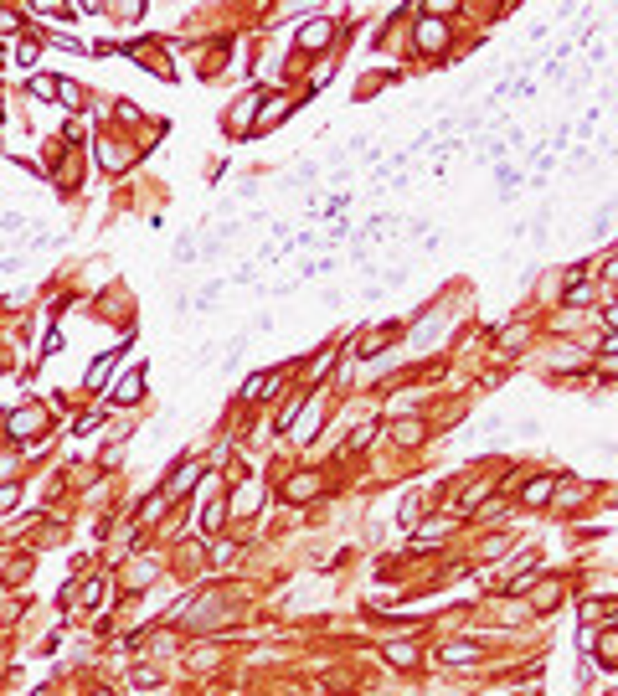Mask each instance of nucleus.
Segmentation results:
<instances>
[{
	"mask_svg": "<svg viewBox=\"0 0 618 696\" xmlns=\"http://www.w3.org/2000/svg\"><path fill=\"white\" fill-rule=\"evenodd\" d=\"M330 36H335V26H330V21H309V26H299V52H325V47H330Z\"/></svg>",
	"mask_w": 618,
	"mask_h": 696,
	"instance_id": "obj_1",
	"label": "nucleus"
},
{
	"mask_svg": "<svg viewBox=\"0 0 618 696\" xmlns=\"http://www.w3.org/2000/svg\"><path fill=\"white\" fill-rule=\"evenodd\" d=\"M114 366H119V351H103V356H93V366H88V377H83V387H88V392H98V387H109V377H114Z\"/></svg>",
	"mask_w": 618,
	"mask_h": 696,
	"instance_id": "obj_2",
	"label": "nucleus"
},
{
	"mask_svg": "<svg viewBox=\"0 0 618 696\" xmlns=\"http://www.w3.org/2000/svg\"><path fill=\"white\" fill-rule=\"evenodd\" d=\"M412 36H417V52H443V47H449V42H443L449 31H443V21H433V16L417 21V31H412Z\"/></svg>",
	"mask_w": 618,
	"mask_h": 696,
	"instance_id": "obj_3",
	"label": "nucleus"
},
{
	"mask_svg": "<svg viewBox=\"0 0 618 696\" xmlns=\"http://www.w3.org/2000/svg\"><path fill=\"white\" fill-rule=\"evenodd\" d=\"M309 495H320V475H294L284 485V501H294V506H304Z\"/></svg>",
	"mask_w": 618,
	"mask_h": 696,
	"instance_id": "obj_4",
	"label": "nucleus"
},
{
	"mask_svg": "<svg viewBox=\"0 0 618 696\" xmlns=\"http://www.w3.org/2000/svg\"><path fill=\"white\" fill-rule=\"evenodd\" d=\"M438 660H443V665H474V660H479V645H469V640H454V645L443 650Z\"/></svg>",
	"mask_w": 618,
	"mask_h": 696,
	"instance_id": "obj_5",
	"label": "nucleus"
},
{
	"mask_svg": "<svg viewBox=\"0 0 618 696\" xmlns=\"http://www.w3.org/2000/svg\"><path fill=\"white\" fill-rule=\"evenodd\" d=\"M294 109V98H273V103H263L258 109V129H273V124H284V114Z\"/></svg>",
	"mask_w": 618,
	"mask_h": 696,
	"instance_id": "obj_6",
	"label": "nucleus"
},
{
	"mask_svg": "<svg viewBox=\"0 0 618 696\" xmlns=\"http://www.w3.org/2000/svg\"><path fill=\"white\" fill-rule=\"evenodd\" d=\"M320 423H325V408H314V402H309V413L299 418V428H294V444H309L314 433H320Z\"/></svg>",
	"mask_w": 618,
	"mask_h": 696,
	"instance_id": "obj_7",
	"label": "nucleus"
},
{
	"mask_svg": "<svg viewBox=\"0 0 618 696\" xmlns=\"http://www.w3.org/2000/svg\"><path fill=\"white\" fill-rule=\"evenodd\" d=\"M26 88H31V98H62V83H57L52 73H36Z\"/></svg>",
	"mask_w": 618,
	"mask_h": 696,
	"instance_id": "obj_8",
	"label": "nucleus"
},
{
	"mask_svg": "<svg viewBox=\"0 0 618 696\" xmlns=\"http://www.w3.org/2000/svg\"><path fill=\"white\" fill-rule=\"evenodd\" d=\"M191 480H196V464L186 459V464H176V469H170V480H165V495H180V490H186Z\"/></svg>",
	"mask_w": 618,
	"mask_h": 696,
	"instance_id": "obj_9",
	"label": "nucleus"
},
{
	"mask_svg": "<svg viewBox=\"0 0 618 696\" xmlns=\"http://www.w3.org/2000/svg\"><path fill=\"white\" fill-rule=\"evenodd\" d=\"M562 305H567V310H582V305H593V284L572 279V289H567V294H562Z\"/></svg>",
	"mask_w": 618,
	"mask_h": 696,
	"instance_id": "obj_10",
	"label": "nucleus"
},
{
	"mask_svg": "<svg viewBox=\"0 0 618 696\" xmlns=\"http://www.w3.org/2000/svg\"><path fill=\"white\" fill-rule=\"evenodd\" d=\"M546 495H551V480L541 475V480H531V485H525V495H520V506H531V510H536V506H546Z\"/></svg>",
	"mask_w": 618,
	"mask_h": 696,
	"instance_id": "obj_11",
	"label": "nucleus"
},
{
	"mask_svg": "<svg viewBox=\"0 0 618 696\" xmlns=\"http://www.w3.org/2000/svg\"><path fill=\"white\" fill-rule=\"evenodd\" d=\"M139 392H144V366H134V372H129V382L114 392V402H134Z\"/></svg>",
	"mask_w": 618,
	"mask_h": 696,
	"instance_id": "obj_12",
	"label": "nucleus"
},
{
	"mask_svg": "<svg viewBox=\"0 0 618 696\" xmlns=\"http://www.w3.org/2000/svg\"><path fill=\"white\" fill-rule=\"evenodd\" d=\"M582 614H587V619H613L618 603H613V598H587V603H582Z\"/></svg>",
	"mask_w": 618,
	"mask_h": 696,
	"instance_id": "obj_13",
	"label": "nucleus"
},
{
	"mask_svg": "<svg viewBox=\"0 0 618 696\" xmlns=\"http://www.w3.org/2000/svg\"><path fill=\"white\" fill-rule=\"evenodd\" d=\"M387 660L397 665V671H407V665H417V650L412 645H387Z\"/></svg>",
	"mask_w": 618,
	"mask_h": 696,
	"instance_id": "obj_14",
	"label": "nucleus"
},
{
	"mask_svg": "<svg viewBox=\"0 0 618 696\" xmlns=\"http://www.w3.org/2000/svg\"><path fill=\"white\" fill-rule=\"evenodd\" d=\"M222 521H227V501H212V506L201 510V527H206V531H217Z\"/></svg>",
	"mask_w": 618,
	"mask_h": 696,
	"instance_id": "obj_15",
	"label": "nucleus"
},
{
	"mask_svg": "<svg viewBox=\"0 0 618 696\" xmlns=\"http://www.w3.org/2000/svg\"><path fill=\"white\" fill-rule=\"evenodd\" d=\"M77 598H83V609H93V603L103 598V573H93V577H88V583H83V593H77Z\"/></svg>",
	"mask_w": 618,
	"mask_h": 696,
	"instance_id": "obj_16",
	"label": "nucleus"
},
{
	"mask_svg": "<svg viewBox=\"0 0 618 696\" xmlns=\"http://www.w3.org/2000/svg\"><path fill=\"white\" fill-rule=\"evenodd\" d=\"M129 686H160V671H150V665H134V671H129Z\"/></svg>",
	"mask_w": 618,
	"mask_h": 696,
	"instance_id": "obj_17",
	"label": "nucleus"
},
{
	"mask_svg": "<svg viewBox=\"0 0 618 696\" xmlns=\"http://www.w3.org/2000/svg\"><path fill=\"white\" fill-rule=\"evenodd\" d=\"M376 433H381L376 423H361V428H356V433H350V439H346V449H366V444H371Z\"/></svg>",
	"mask_w": 618,
	"mask_h": 696,
	"instance_id": "obj_18",
	"label": "nucleus"
},
{
	"mask_svg": "<svg viewBox=\"0 0 618 696\" xmlns=\"http://www.w3.org/2000/svg\"><path fill=\"white\" fill-rule=\"evenodd\" d=\"M26 577H31V557H16L6 568V583H26Z\"/></svg>",
	"mask_w": 618,
	"mask_h": 696,
	"instance_id": "obj_19",
	"label": "nucleus"
},
{
	"mask_svg": "<svg viewBox=\"0 0 618 696\" xmlns=\"http://www.w3.org/2000/svg\"><path fill=\"white\" fill-rule=\"evenodd\" d=\"M36 52H42V42H31V36H26V42H16V62H21V68H31Z\"/></svg>",
	"mask_w": 618,
	"mask_h": 696,
	"instance_id": "obj_20",
	"label": "nucleus"
},
{
	"mask_svg": "<svg viewBox=\"0 0 618 696\" xmlns=\"http://www.w3.org/2000/svg\"><path fill=\"white\" fill-rule=\"evenodd\" d=\"M155 583V568L144 562V568H129V588H150Z\"/></svg>",
	"mask_w": 618,
	"mask_h": 696,
	"instance_id": "obj_21",
	"label": "nucleus"
},
{
	"mask_svg": "<svg viewBox=\"0 0 618 696\" xmlns=\"http://www.w3.org/2000/svg\"><path fill=\"white\" fill-rule=\"evenodd\" d=\"M16 501H21V485H16V480H6V485H0V510H10Z\"/></svg>",
	"mask_w": 618,
	"mask_h": 696,
	"instance_id": "obj_22",
	"label": "nucleus"
},
{
	"mask_svg": "<svg viewBox=\"0 0 618 696\" xmlns=\"http://www.w3.org/2000/svg\"><path fill=\"white\" fill-rule=\"evenodd\" d=\"M423 433H428L423 423H402V428H397V439H402V444H423Z\"/></svg>",
	"mask_w": 618,
	"mask_h": 696,
	"instance_id": "obj_23",
	"label": "nucleus"
},
{
	"mask_svg": "<svg viewBox=\"0 0 618 696\" xmlns=\"http://www.w3.org/2000/svg\"><path fill=\"white\" fill-rule=\"evenodd\" d=\"M603 665H618V629L603 635Z\"/></svg>",
	"mask_w": 618,
	"mask_h": 696,
	"instance_id": "obj_24",
	"label": "nucleus"
},
{
	"mask_svg": "<svg viewBox=\"0 0 618 696\" xmlns=\"http://www.w3.org/2000/svg\"><path fill=\"white\" fill-rule=\"evenodd\" d=\"M103 413H109V408H98V413H83V418H77V433H93V428L103 423Z\"/></svg>",
	"mask_w": 618,
	"mask_h": 696,
	"instance_id": "obj_25",
	"label": "nucleus"
},
{
	"mask_svg": "<svg viewBox=\"0 0 618 696\" xmlns=\"http://www.w3.org/2000/svg\"><path fill=\"white\" fill-rule=\"evenodd\" d=\"M10 26H21V16L16 10H0V31H10Z\"/></svg>",
	"mask_w": 618,
	"mask_h": 696,
	"instance_id": "obj_26",
	"label": "nucleus"
},
{
	"mask_svg": "<svg viewBox=\"0 0 618 696\" xmlns=\"http://www.w3.org/2000/svg\"><path fill=\"white\" fill-rule=\"evenodd\" d=\"M603 351H618V335H608V340H603Z\"/></svg>",
	"mask_w": 618,
	"mask_h": 696,
	"instance_id": "obj_27",
	"label": "nucleus"
},
{
	"mask_svg": "<svg viewBox=\"0 0 618 696\" xmlns=\"http://www.w3.org/2000/svg\"><path fill=\"white\" fill-rule=\"evenodd\" d=\"M608 325H618V305H613V310H608Z\"/></svg>",
	"mask_w": 618,
	"mask_h": 696,
	"instance_id": "obj_28",
	"label": "nucleus"
},
{
	"mask_svg": "<svg viewBox=\"0 0 618 696\" xmlns=\"http://www.w3.org/2000/svg\"><path fill=\"white\" fill-rule=\"evenodd\" d=\"M93 696H114V691H109V686H103V691H93Z\"/></svg>",
	"mask_w": 618,
	"mask_h": 696,
	"instance_id": "obj_29",
	"label": "nucleus"
},
{
	"mask_svg": "<svg viewBox=\"0 0 618 696\" xmlns=\"http://www.w3.org/2000/svg\"><path fill=\"white\" fill-rule=\"evenodd\" d=\"M613 696H618V691H613Z\"/></svg>",
	"mask_w": 618,
	"mask_h": 696,
	"instance_id": "obj_30",
	"label": "nucleus"
}]
</instances>
